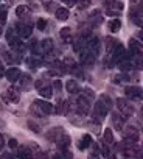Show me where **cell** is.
Wrapping results in <instances>:
<instances>
[{"instance_id": "obj_1", "label": "cell", "mask_w": 143, "mask_h": 159, "mask_svg": "<svg viewBox=\"0 0 143 159\" xmlns=\"http://www.w3.org/2000/svg\"><path fill=\"white\" fill-rule=\"evenodd\" d=\"M75 109H76L78 116L86 117L90 112V100L86 98V97H83V95H80L76 98V102H75Z\"/></svg>"}, {"instance_id": "obj_2", "label": "cell", "mask_w": 143, "mask_h": 159, "mask_svg": "<svg viewBox=\"0 0 143 159\" xmlns=\"http://www.w3.org/2000/svg\"><path fill=\"white\" fill-rule=\"evenodd\" d=\"M115 105H117V109H118V112L123 119H128L134 114V106L131 105V102H128L124 98H118Z\"/></svg>"}, {"instance_id": "obj_3", "label": "cell", "mask_w": 143, "mask_h": 159, "mask_svg": "<svg viewBox=\"0 0 143 159\" xmlns=\"http://www.w3.org/2000/svg\"><path fill=\"white\" fill-rule=\"evenodd\" d=\"M33 50H34L37 55L45 56V55L51 53V50H53V41H51V39H44V41L37 42V45H34Z\"/></svg>"}, {"instance_id": "obj_4", "label": "cell", "mask_w": 143, "mask_h": 159, "mask_svg": "<svg viewBox=\"0 0 143 159\" xmlns=\"http://www.w3.org/2000/svg\"><path fill=\"white\" fill-rule=\"evenodd\" d=\"M34 109H37L39 111V114H44V116H47V114H53L54 112V108H53V105L50 103V102H47V100H36L34 102Z\"/></svg>"}, {"instance_id": "obj_5", "label": "cell", "mask_w": 143, "mask_h": 159, "mask_svg": "<svg viewBox=\"0 0 143 159\" xmlns=\"http://www.w3.org/2000/svg\"><path fill=\"white\" fill-rule=\"evenodd\" d=\"M123 140L128 143H137L138 142V131L134 126L123 128Z\"/></svg>"}, {"instance_id": "obj_6", "label": "cell", "mask_w": 143, "mask_h": 159, "mask_svg": "<svg viewBox=\"0 0 143 159\" xmlns=\"http://www.w3.org/2000/svg\"><path fill=\"white\" fill-rule=\"evenodd\" d=\"M86 50L89 52L90 56L97 58L98 53H100V39H98L97 36L89 38V39H87V44H86Z\"/></svg>"}, {"instance_id": "obj_7", "label": "cell", "mask_w": 143, "mask_h": 159, "mask_svg": "<svg viewBox=\"0 0 143 159\" xmlns=\"http://www.w3.org/2000/svg\"><path fill=\"white\" fill-rule=\"evenodd\" d=\"M107 112H109V111H107L101 103L97 102V103L93 105V120H95L97 123H101V122L104 120V117L107 116Z\"/></svg>"}, {"instance_id": "obj_8", "label": "cell", "mask_w": 143, "mask_h": 159, "mask_svg": "<svg viewBox=\"0 0 143 159\" xmlns=\"http://www.w3.org/2000/svg\"><path fill=\"white\" fill-rule=\"evenodd\" d=\"M141 55V44L137 39H129V52H128V59L135 58Z\"/></svg>"}, {"instance_id": "obj_9", "label": "cell", "mask_w": 143, "mask_h": 159, "mask_svg": "<svg viewBox=\"0 0 143 159\" xmlns=\"http://www.w3.org/2000/svg\"><path fill=\"white\" fill-rule=\"evenodd\" d=\"M112 56V61L115 62V64H118V62H121V61H124V59H128V52L124 50V47L123 45H117L115 47V50H114V53L110 55Z\"/></svg>"}, {"instance_id": "obj_10", "label": "cell", "mask_w": 143, "mask_h": 159, "mask_svg": "<svg viewBox=\"0 0 143 159\" xmlns=\"http://www.w3.org/2000/svg\"><path fill=\"white\" fill-rule=\"evenodd\" d=\"M2 98H3L6 103H16V102H19V98H20V92H19L16 88H11V89H8L6 92L2 94Z\"/></svg>"}, {"instance_id": "obj_11", "label": "cell", "mask_w": 143, "mask_h": 159, "mask_svg": "<svg viewBox=\"0 0 143 159\" xmlns=\"http://www.w3.org/2000/svg\"><path fill=\"white\" fill-rule=\"evenodd\" d=\"M106 2H107V5H106V13L107 14L115 16V14H118V13L123 11V3L115 2V0H106Z\"/></svg>"}, {"instance_id": "obj_12", "label": "cell", "mask_w": 143, "mask_h": 159, "mask_svg": "<svg viewBox=\"0 0 143 159\" xmlns=\"http://www.w3.org/2000/svg\"><path fill=\"white\" fill-rule=\"evenodd\" d=\"M124 95H126L128 98H131V100L140 102V100H141V89H140L138 86H128V88L124 89Z\"/></svg>"}, {"instance_id": "obj_13", "label": "cell", "mask_w": 143, "mask_h": 159, "mask_svg": "<svg viewBox=\"0 0 143 159\" xmlns=\"http://www.w3.org/2000/svg\"><path fill=\"white\" fill-rule=\"evenodd\" d=\"M10 47L13 48V52L14 53H22L24 50H25V44L22 42V39L17 36V38H10Z\"/></svg>"}, {"instance_id": "obj_14", "label": "cell", "mask_w": 143, "mask_h": 159, "mask_svg": "<svg viewBox=\"0 0 143 159\" xmlns=\"http://www.w3.org/2000/svg\"><path fill=\"white\" fill-rule=\"evenodd\" d=\"M16 159H33L31 147H27V145L19 147L17 148V153H16Z\"/></svg>"}, {"instance_id": "obj_15", "label": "cell", "mask_w": 143, "mask_h": 159, "mask_svg": "<svg viewBox=\"0 0 143 159\" xmlns=\"http://www.w3.org/2000/svg\"><path fill=\"white\" fill-rule=\"evenodd\" d=\"M31 31H33V27L30 24H19L17 27V34L20 39H27L31 36Z\"/></svg>"}, {"instance_id": "obj_16", "label": "cell", "mask_w": 143, "mask_h": 159, "mask_svg": "<svg viewBox=\"0 0 143 159\" xmlns=\"http://www.w3.org/2000/svg\"><path fill=\"white\" fill-rule=\"evenodd\" d=\"M62 134H64V129H62L61 126H58V128H51V129L47 133V139L56 143V142L61 139V136H62Z\"/></svg>"}, {"instance_id": "obj_17", "label": "cell", "mask_w": 143, "mask_h": 159, "mask_svg": "<svg viewBox=\"0 0 143 159\" xmlns=\"http://www.w3.org/2000/svg\"><path fill=\"white\" fill-rule=\"evenodd\" d=\"M20 70L17 69V67H10L6 72H5V76H6V80L8 81H11V83H14V81H17V80L20 78Z\"/></svg>"}, {"instance_id": "obj_18", "label": "cell", "mask_w": 143, "mask_h": 159, "mask_svg": "<svg viewBox=\"0 0 143 159\" xmlns=\"http://www.w3.org/2000/svg\"><path fill=\"white\" fill-rule=\"evenodd\" d=\"M86 44H87V38L80 36V38H78V39L73 42V48H75V52H76V53L84 52V50H86Z\"/></svg>"}, {"instance_id": "obj_19", "label": "cell", "mask_w": 143, "mask_h": 159, "mask_svg": "<svg viewBox=\"0 0 143 159\" xmlns=\"http://www.w3.org/2000/svg\"><path fill=\"white\" fill-rule=\"evenodd\" d=\"M118 45V41L115 38H106V53L110 56L115 50V47Z\"/></svg>"}, {"instance_id": "obj_20", "label": "cell", "mask_w": 143, "mask_h": 159, "mask_svg": "<svg viewBox=\"0 0 143 159\" xmlns=\"http://www.w3.org/2000/svg\"><path fill=\"white\" fill-rule=\"evenodd\" d=\"M37 92H39V95H41L42 98H45V100L51 98V95H53V89H51V86H50V84H45V86L39 88V89H37Z\"/></svg>"}, {"instance_id": "obj_21", "label": "cell", "mask_w": 143, "mask_h": 159, "mask_svg": "<svg viewBox=\"0 0 143 159\" xmlns=\"http://www.w3.org/2000/svg\"><path fill=\"white\" fill-rule=\"evenodd\" d=\"M56 145H58L61 150H68V147H70V136L64 133V134L61 136V139L56 142Z\"/></svg>"}, {"instance_id": "obj_22", "label": "cell", "mask_w": 143, "mask_h": 159, "mask_svg": "<svg viewBox=\"0 0 143 159\" xmlns=\"http://www.w3.org/2000/svg\"><path fill=\"white\" fill-rule=\"evenodd\" d=\"M65 89H67L68 94H78L80 92V86L75 80H68L67 84H65Z\"/></svg>"}, {"instance_id": "obj_23", "label": "cell", "mask_w": 143, "mask_h": 159, "mask_svg": "<svg viewBox=\"0 0 143 159\" xmlns=\"http://www.w3.org/2000/svg\"><path fill=\"white\" fill-rule=\"evenodd\" d=\"M54 14H56V19H58V20H67V19L70 17L68 8H58V10L54 11Z\"/></svg>"}, {"instance_id": "obj_24", "label": "cell", "mask_w": 143, "mask_h": 159, "mask_svg": "<svg viewBox=\"0 0 143 159\" xmlns=\"http://www.w3.org/2000/svg\"><path fill=\"white\" fill-rule=\"evenodd\" d=\"M98 103H101L107 111H110V108H112V100H110V97L106 95V94H101V95L98 97Z\"/></svg>"}, {"instance_id": "obj_25", "label": "cell", "mask_w": 143, "mask_h": 159, "mask_svg": "<svg viewBox=\"0 0 143 159\" xmlns=\"http://www.w3.org/2000/svg\"><path fill=\"white\" fill-rule=\"evenodd\" d=\"M103 140H104V143H106L107 147L114 145V134H112V129H110V128H106V129H104V133H103Z\"/></svg>"}, {"instance_id": "obj_26", "label": "cell", "mask_w": 143, "mask_h": 159, "mask_svg": "<svg viewBox=\"0 0 143 159\" xmlns=\"http://www.w3.org/2000/svg\"><path fill=\"white\" fill-rule=\"evenodd\" d=\"M123 122H124V119L121 116H118V112L112 114V123L117 129H123Z\"/></svg>"}, {"instance_id": "obj_27", "label": "cell", "mask_w": 143, "mask_h": 159, "mask_svg": "<svg viewBox=\"0 0 143 159\" xmlns=\"http://www.w3.org/2000/svg\"><path fill=\"white\" fill-rule=\"evenodd\" d=\"M28 14H30V8L27 5H19L16 8V16L17 17H27Z\"/></svg>"}, {"instance_id": "obj_28", "label": "cell", "mask_w": 143, "mask_h": 159, "mask_svg": "<svg viewBox=\"0 0 143 159\" xmlns=\"http://www.w3.org/2000/svg\"><path fill=\"white\" fill-rule=\"evenodd\" d=\"M107 27H109V30H110L112 33H117V31H120V28H121V20H120V19H112V20L107 24Z\"/></svg>"}, {"instance_id": "obj_29", "label": "cell", "mask_w": 143, "mask_h": 159, "mask_svg": "<svg viewBox=\"0 0 143 159\" xmlns=\"http://www.w3.org/2000/svg\"><path fill=\"white\" fill-rule=\"evenodd\" d=\"M59 36L65 41V42H72V30L68 28V27H64V28H61V31H59Z\"/></svg>"}, {"instance_id": "obj_30", "label": "cell", "mask_w": 143, "mask_h": 159, "mask_svg": "<svg viewBox=\"0 0 143 159\" xmlns=\"http://www.w3.org/2000/svg\"><path fill=\"white\" fill-rule=\"evenodd\" d=\"M90 143H92V137H90L89 134H86V136H84V137L80 140V143H78V148H80V150H86V148H87Z\"/></svg>"}, {"instance_id": "obj_31", "label": "cell", "mask_w": 143, "mask_h": 159, "mask_svg": "<svg viewBox=\"0 0 143 159\" xmlns=\"http://www.w3.org/2000/svg\"><path fill=\"white\" fill-rule=\"evenodd\" d=\"M6 14H8V7L2 5V7H0V24L6 22Z\"/></svg>"}, {"instance_id": "obj_32", "label": "cell", "mask_w": 143, "mask_h": 159, "mask_svg": "<svg viewBox=\"0 0 143 159\" xmlns=\"http://www.w3.org/2000/svg\"><path fill=\"white\" fill-rule=\"evenodd\" d=\"M75 5H78L81 10H86L92 5V0H75Z\"/></svg>"}, {"instance_id": "obj_33", "label": "cell", "mask_w": 143, "mask_h": 159, "mask_svg": "<svg viewBox=\"0 0 143 159\" xmlns=\"http://www.w3.org/2000/svg\"><path fill=\"white\" fill-rule=\"evenodd\" d=\"M61 159H73V154H72L70 150H62V154L59 156Z\"/></svg>"}, {"instance_id": "obj_34", "label": "cell", "mask_w": 143, "mask_h": 159, "mask_svg": "<svg viewBox=\"0 0 143 159\" xmlns=\"http://www.w3.org/2000/svg\"><path fill=\"white\" fill-rule=\"evenodd\" d=\"M36 27H37V30H45V27H47V20L45 19H39L37 20V24H36Z\"/></svg>"}, {"instance_id": "obj_35", "label": "cell", "mask_w": 143, "mask_h": 159, "mask_svg": "<svg viewBox=\"0 0 143 159\" xmlns=\"http://www.w3.org/2000/svg\"><path fill=\"white\" fill-rule=\"evenodd\" d=\"M28 126H30V128H31V129H33L34 133H39V131H41V128H39V125H36V123H34V122H31V120L28 122Z\"/></svg>"}, {"instance_id": "obj_36", "label": "cell", "mask_w": 143, "mask_h": 159, "mask_svg": "<svg viewBox=\"0 0 143 159\" xmlns=\"http://www.w3.org/2000/svg\"><path fill=\"white\" fill-rule=\"evenodd\" d=\"M45 84H48V83L45 81L44 78H42V80H37V81H36V89H39V88H42V86H45Z\"/></svg>"}, {"instance_id": "obj_37", "label": "cell", "mask_w": 143, "mask_h": 159, "mask_svg": "<svg viewBox=\"0 0 143 159\" xmlns=\"http://www.w3.org/2000/svg\"><path fill=\"white\" fill-rule=\"evenodd\" d=\"M0 159H16V156L11 154V153H3L2 156H0Z\"/></svg>"}, {"instance_id": "obj_38", "label": "cell", "mask_w": 143, "mask_h": 159, "mask_svg": "<svg viewBox=\"0 0 143 159\" xmlns=\"http://www.w3.org/2000/svg\"><path fill=\"white\" fill-rule=\"evenodd\" d=\"M5 76V67H3V62L0 61V78Z\"/></svg>"}, {"instance_id": "obj_39", "label": "cell", "mask_w": 143, "mask_h": 159, "mask_svg": "<svg viewBox=\"0 0 143 159\" xmlns=\"http://www.w3.org/2000/svg\"><path fill=\"white\" fill-rule=\"evenodd\" d=\"M8 145H10L11 148H17V140H16V139H11V140L8 142Z\"/></svg>"}, {"instance_id": "obj_40", "label": "cell", "mask_w": 143, "mask_h": 159, "mask_svg": "<svg viewBox=\"0 0 143 159\" xmlns=\"http://www.w3.org/2000/svg\"><path fill=\"white\" fill-rule=\"evenodd\" d=\"M89 159H101V157H100V153H98V151H95V153L89 154Z\"/></svg>"}, {"instance_id": "obj_41", "label": "cell", "mask_w": 143, "mask_h": 159, "mask_svg": "<svg viewBox=\"0 0 143 159\" xmlns=\"http://www.w3.org/2000/svg\"><path fill=\"white\" fill-rule=\"evenodd\" d=\"M62 2H64L65 5H68V8H70V7H73V5H75V0H62Z\"/></svg>"}, {"instance_id": "obj_42", "label": "cell", "mask_w": 143, "mask_h": 159, "mask_svg": "<svg viewBox=\"0 0 143 159\" xmlns=\"http://www.w3.org/2000/svg\"><path fill=\"white\" fill-rule=\"evenodd\" d=\"M53 86H54V89H56V91H61V81H59V80H56Z\"/></svg>"}, {"instance_id": "obj_43", "label": "cell", "mask_w": 143, "mask_h": 159, "mask_svg": "<svg viewBox=\"0 0 143 159\" xmlns=\"http://www.w3.org/2000/svg\"><path fill=\"white\" fill-rule=\"evenodd\" d=\"M3 145H5V139H3V136H2V134H0V151H2Z\"/></svg>"}, {"instance_id": "obj_44", "label": "cell", "mask_w": 143, "mask_h": 159, "mask_svg": "<svg viewBox=\"0 0 143 159\" xmlns=\"http://www.w3.org/2000/svg\"><path fill=\"white\" fill-rule=\"evenodd\" d=\"M2 31H3V30H2V27H0V36H2Z\"/></svg>"}, {"instance_id": "obj_45", "label": "cell", "mask_w": 143, "mask_h": 159, "mask_svg": "<svg viewBox=\"0 0 143 159\" xmlns=\"http://www.w3.org/2000/svg\"><path fill=\"white\" fill-rule=\"evenodd\" d=\"M54 159H61V157H59V156H54Z\"/></svg>"}]
</instances>
